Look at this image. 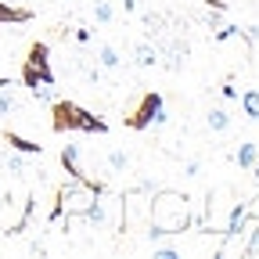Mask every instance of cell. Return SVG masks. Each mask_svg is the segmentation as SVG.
<instances>
[{"label":"cell","mask_w":259,"mask_h":259,"mask_svg":"<svg viewBox=\"0 0 259 259\" xmlns=\"http://www.w3.org/2000/svg\"><path fill=\"white\" fill-rule=\"evenodd\" d=\"M54 87V69H51V47L44 40L29 44V54L22 61V87Z\"/></svg>","instance_id":"obj_7"},{"label":"cell","mask_w":259,"mask_h":259,"mask_svg":"<svg viewBox=\"0 0 259 259\" xmlns=\"http://www.w3.org/2000/svg\"><path fill=\"white\" fill-rule=\"evenodd\" d=\"M61 4H69V0H61Z\"/></svg>","instance_id":"obj_31"},{"label":"cell","mask_w":259,"mask_h":259,"mask_svg":"<svg viewBox=\"0 0 259 259\" xmlns=\"http://www.w3.org/2000/svg\"><path fill=\"white\" fill-rule=\"evenodd\" d=\"M248 220H252V202H234L231 212H227V220H223V231L220 234H241V231H248Z\"/></svg>","instance_id":"obj_8"},{"label":"cell","mask_w":259,"mask_h":259,"mask_svg":"<svg viewBox=\"0 0 259 259\" xmlns=\"http://www.w3.org/2000/svg\"><path fill=\"white\" fill-rule=\"evenodd\" d=\"M4 169L11 173V177H25L29 173V155H22V151H8V158H4Z\"/></svg>","instance_id":"obj_17"},{"label":"cell","mask_w":259,"mask_h":259,"mask_svg":"<svg viewBox=\"0 0 259 259\" xmlns=\"http://www.w3.org/2000/svg\"><path fill=\"white\" fill-rule=\"evenodd\" d=\"M58 158H61V169L69 173L72 180H87V177H90V173H87V169L79 166V144H65Z\"/></svg>","instance_id":"obj_10"},{"label":"cell","mask_w":259,"mask_h":259,"mask_svg":"<svg viewBox=\"0 0 259 259\" xmlns=\"http://www.w3.org/2000/svg\"><path fill=\"white\" fill-rule=\"evenodd\" d=\"M245 255H259V220L252 223V231H245Z\"/></svg>","instance_id":"obj_24"},{"label":"cell","mask_w":259,"mask_h":259,"mask_svg":"<svg viewBox=\"0 0 259 259\" xmlns=\"http://www.w3.org/2000/svg\"><path fill=\"white\" fill-rule=\"evenodd\" d=\"M134 65L137 69H155V65H162V51L151 40H137L134 44Z\"/></svg>","instance_id":"obj_9"},{"label":"cell","mask_w":259,"mask_h":259,"mask_svg":"<svg viewBox=\"0 0 259 259\" xmlns=\"http://www.w3.org/2000/svg\"><path fill=\"white\" fill-rule=\"evenodd\" d=\"M184 177H191V180L202 177V162H198V158H187V162H184Z\"/></svg>","instance_id":"obj_26"},{"label":"cell","mask_w":259,"mask_h":259,"mask_svg":"<svg viewBox=\"0 0 259 259\" xmlns=\"http://www.w3.org/2000/svg\"><path fill=\"white\" fill-rule=\"evenodd\" d=\"M231 205H234V187H227V184L212 187V191L205 194V209H202V216H194V223L202 227V234H212V231L220 234L227 212H231Z\"/></svg>","instance_id":"obj_6"},{"label":"cell","mask_w":259,"mask_h":259,"mask_svg":"<svg viewBox=\"0 0 259 259\" xmlns=\"http://www.w3.org/2000/svg\"><path fill=\"white\" fill-rule=\"evenodd\" d=\"M155 259H180L177 248H155Z\"/></svg>","instance_id":"obj_29"},{"label":"cell","mask_w":259,"mask_h":259,"mask_svg":"<svg viewBox=\"0 0 259 259\" xmlns=\"http://www.w3.org/2000/svg\"><path fill=\"white\" fill-rule=\"evenodd\" d=\"M32 209H36V202H32V187L18 184V187H8L4 194H0V234L4 238H18L29 220H32Z\"/></svg>","instance_id":"obj_4"},{"label":"cell","mask_w":259,"mask_h":259,"mask_svg":"<svg viewBox=\"0 0 259 259\" xmlns=\"http://www.w3.org/2000/svg\"><path fill=\"white\" fill-rule=\"evenodd\" d=\"M141 25H144L148 32H158L162 25H166V18H162L158 11H141Z\"/></svg>","instance_id":"obj_23"},{"label":"cell","mask_w":259,"mask_h":259,"mask_svg":"<svg viewBox=\"0 0 259 259\" xmlns=\"http://www.w3.org/2000/svg\"><path fill=\"white\" fill-rule=\"evenodd\" d=\"M238 101H241V112H245L252 122H259V87L241 90V94H238Z\"/></svg>","instance_id":"obj_14"},{"label":"cell","mask_w":259,"mask_h":259,"mask_svg":"<svg viewBox=\"0 0 259 259\" xmlns=\"http://www.w3.org/2000/svg\"><path fill=\"white\" fill-rule=\"evenodd\" d=\"M205 126L212 130V134H227V130H231V112L227 108H209L205 112Z\"/></svg>","instance_id":"obj_15"},{"label":"cell","mask_w":259,"mask_h":259,"mask_svg":"<svg viewBox=\"0 0 259 259\" xmlns=\"http://www.w3.org/2000/svg\"><path fill=\"white\" fill-rule=\"evenodd\" d=\"M18 108H22L18 94H15L11 87H0V119H4V115H11V112H18Z\"/></svg>","instance_id":"obj_21"},{"label":"cell","mask_w":259,"mask_h":259,"mask_svg":"<svg viewBox=\"0 0 259 259\" xmlns=\"http://www.w3.org/2000/svg\"><path fill=\"white\" fill-rule=\"evenodd\" d=\"M4 144H8L11 151H22V155H29V158H40V155H44V144H36V141H29V137L15 134V130H4Z\"/></svg>","instance_id":"obj_11"},{"label":"cell","mask_w":259,"mask_h":259,"mask_svg":"<svg viewBox=\"0 0 259 259\" xmlns=\"http://www.w3.org/2000/svg\"><path fill=\"white\" fill-rule=\"evenodd\" d=\"M29 18H32L29 8H11V4L0 0V25H4V22H29Z\"/></svg>","instance_id":"obj_20"},{"label":"cell","mask_w":259,"mask_h":259,"mask_svg":"<svg viewBox=\"0 0 259 259\" xmlns=\"http://www.w3.org/2000/svg\"><path fill=\"white\" fill-rule=\"evenodd\" d=\"M194 227V205H191V194L173 191V187H162L151 191V202H148V238H177L184 231Z\"/></svg>","instance_id":"obj_1"},{"label":"cell","mask_w":259,"mask_h":259,"mask_svg":"<svg viewBox=\"0 0 259 259\" xmlns=\"http://www.w3.org/2000/svg\"><path fill=\"white\" fill-rule=\"evenodd\" d=\"M97 65H101L105 72H115V69H122V58L112 44H97Z\"/></svg>","instance_id":"obj_13"},{"label":"cell","mask_w":259,"mask_h":259,"mask_svg":"<svg viewBox=\"0 0 259 259\" xmlns=\"http://www.w3.org/2000/svg\"><path fill=\"white\" fill-rule=\"evenodd\" d=\"M122 11L126 15H137V0H122Z\"/></svg>","instance_id":"obj_30"},{"label":"cell","mask_w":259,"mask_h":259,"mask_svg":"<svg viewBox=\"0 0 259 259\" xmlns=\"http://www.w3.org/2000/svg\"><path fill=\"white\" fill-rule=\"evenodd\" d=\"M105 166H108V173H112V177H126L130 169H134V158H130V151H126V148H108Z\"/></svg>","instance_id":"obj_12"},{"label":"cell","mask_w":259,"mask_h":259,"mask_svg":"<svg viewBox=\"0 0 259 259\" xmlns=\"http://www.w3.org/2000/svg\"><path fill=\"white\" fill-rule=\"evenodd\" d=\"M169 122V115H166V97H162L158 90H148V94H141V101H137V108L130 112V115H122V126L126 130H134V134H144V130H162Z\"/></svg>","instance_id":"obj_5"},{"label":"cell","mask_w":259,"mask_h":259,"mask_svg":"<svg viewBox=\"0 0 259 259\" xmlns=\"http://www.w3.org/2000/svg\"><path fill=\"white\" fill-rule=\"evenodd\" d=\"M166 58H169V61H166V69H169V72H180V69H184V61H187V40H177L173 51H169Z\"/></svg>","instance_id":"obj_19"},{"label":"cell","mask_w":259,"mask_h":259,"mask_svg":"<svg viewBox=\"0 0 259 259\" xmlns=\"http://www.w3.org/2000/svg\"><path fill=\"white\" fill-rule=\"evenodd\" d=\"M72 40H76V44H90V40H94V32H90V29H76V32H72Z\"/></svg>","instance_id":"obj_27"},{"label":"cell","mask_w":259,"mask_h":259,"mask_svg":"<svg viewBox=\"0 0 259 259\" xmlns=\"http://www.w3.org/2000/svg\"><path fill=\"white\" fill-rule=\"evenodd\" d=\"M255 158H259V144H255V141H241L238 151H234V162H238L241 169H252Z\"/></svg>","instance_id":"obj_16"},{"label":"cell","mask_w":259,"mask_h":259,"mask_svg":"<svg viewBox=\"0 0 259 259\" xmlns=\"http://www.w3.org/2000/svg\"><path fill=\"white\" fill-rule=\"evenodd\" d=\"M51 130H54V134H72V130H79V134L105 137L108 122L101 115H94L90 108L69 101V97H54V101H51Z\"/></svg>","instance_id":"obj_2"},{"label":"cell","mask_w":259,"mask_h":259,"mask_svg":"<svg viewBox=\"0 0 259 259\" xmlns=\"http://www.w3.org/2000/svg\"><path fill=\"white\" fill-rule=\"evenodd\" d=\"M97 194H105V180H94V177L72 180V177H69V180L54 191V202L61 205V220H83V216L94 209Z\"/></svg>","instance_id":"obj_3"},{"label":"cell","mask_w":259,"mask_h":259,"mask_svg":"<svg viewBox=\"0 0 259 259\" xmlns=\"http://www.w3.org/2000/svg\"><path fill=\"white\" fill-rule=\"evenodd\" d=\"M220 94H223V97H238V90H234V79H231V76H227V79H223V87H220Z\"/></svg>","instance_id":"obj_28"},{"label":"cell","mask_w":259,"mask_h":259,"mask_svg":"<svg viewBox=\"0 0 259 259\" xmlns=\"http://www.w3.org/2000/svg\"><path fill=\"white\" fill-rule=\"evenodd\" d=\"M238 36H245V29H241V25H234V22H227V25H220V29L212 32V40H216V44H227V40H238Z\"/></svg>","instance_id":"obj_22"},{"label":"cell","mask_w":259,"mask_h":259,"mask_svg":"<svg viewBox=\"0 0 259 259\" xmlns=\"http://www.w3.org/2000/svg\"><path fill=\"white\" fill-rule=\"evenodd\" d=\"M90 11H94L97 25H112V22H115V4H112V0H94Z\"/></svg>","instance_id":"obj_18"},{"label":"cell","mask_w":259,"mask_h":259,"mask_svg":"<svg viewBox=\"0 0 259 259\" xmlns=\"http://www.w3.org/2000/svg\"><path fill=\"white\" fill-rule=\"evenodd\" d=\"M29 94L36 97V101H47V105L58 97V94H54V87H47V83H40V87H29Z\"/></svg>","instance_id":"obj_25"}]
</instances>
